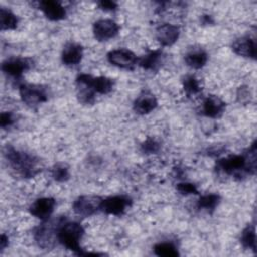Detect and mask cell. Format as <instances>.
<instances>
[{
  "mask_svg": "<svg viewBox=\"0 0 257 257\" xmlns=\"http://www.w3.org/2000/svg\"><path fill=\"white\" fill-rule=\"evenodd\" d=\"M216 170L239 178L245 174H254L256 170V143L254 142L245 154L231 155L218 160Z\"/></svg>",
  "mask_w": 257,
  "mask_h": 257,
  "instance_id": "cell-1",
  "label": "cell"
},
{
  "mask_svg": "<svg viewBox=\"0 0 257 257\" xmlns=\"http://www.w3.org/2000/svg\"><path fill=\"white\" fill-rule=\"evenodd\" d=\"M3 155L7 161L9 167L17 174L25 178H31L35 176L39 171L38 160L23 151H19L11 145H6L3 149Z\"/></svg>",
  "mask_w": 257,
  "mask_h": 257,
  "instance_id": "cell-2",
  "label": "cell"
},
{
  "mask_svg": "<svg viewBox=\"0 0 257 257\" xmlns=\"http://www.w3.org/2000/svg\"><path fill=\"white\" fill-rule=\"evenodd\" d=\"M65 221L64 217L47 219L35 228L33 237L39 248L43 250H52L58 242V230Z\"/></svg>",
  "mask_w": 257,
  "mask_h": 257,
  "instance_id": "cell-3",
  "label": "cell"
},
{
  "mask_svg": "<svg viewBox=\"0 0 257 257\" xmlns=\"http://www.w3.org/2000/svg\"><path fill=\"white\" fill-rule=\"evenodd\" d=\"M83 234L84 229L79 223L64 221L58 230V242L77 255H85L79 243Z\"/></svg>",
  "mask_w": 257,
  "mask_h": 257,
  "instance_id": "cell-4",
  "label": "cell"
},
{
  "mask_svg": "<svg viewBox=\"0 0 257 257\" xmlns=\"http://www.w3.org/2000/svg\"><path fill=\"white\" fill-rule=\"evenodd\" d=\"M19 93L22 101L29 106L37 105L48 99L46 88L39 84H21Z\"/></svg>",
  "mask_w": 257,
  "mask_h": 257,
  "instance_id": "cell-5",
  "label": "cell"
},
{
  "mask_svg": "<svg viewBox=\"0 0 257 257\" xmlns=\"http://www.w3.org/2000/svg\"><path fill=\"white\" fill-rule=\"evenodd\" d=\"M102 200L100 197L93 195L80 196L73 202L72 209L80 217H90L100 210Z\"/></svg>",
  "mask_w": 257,
  "mask_h": 257,
  "instance_id": "cell-6",
  "label": "cell"
},
{
  "mask_svg": "<svg viewBox=\"0 0 257 257\" xmlns=\"http://www.w3.org/2000/svg\"><path fill=\"white\" fill-rule=\"evenodd\" d=\"M131 205L132 199L126 196H111L102 200L100 205V211L108 215L120 216Z\"/></svg>",
  "mask_w": 257,
  "mask_h": 257,
  "instance_id": "cell-7",
  "label": "cell"
},
{
  "mask_svg": "<svg viewBox=\"0 0 257 257\" xmlns=\"http://www.w3.org/2000/svg\"><path fill=\"white\" fill-rule=\"evenodd\" d=\"M107 60L114 66L124 69H133L138 63L137 55L125 48L111 50L107 53Z\"/></svg>",
  "mask_w": 257,
  "mask_h": 257,
  "instance_id": "cell-8",
  "label": "cell"
},
{
  "mask_svg": "<svg viewBox=\"0 0 257 257\" xmlns=\"http://www.w3.org/2000/svg\"><path fill=\"white\" fill-rule=\"evenodd\" d=\"M31 60L23 57H10L2 62V71L10 77L18 79L31 67Z\"/></svg>",
  "mask_w": 257,
  "mask_h": 257,
  "instance_id": "cell-9",
  "label": "cell"
},
{
  "mask_svg": "<svg viewBox=\"0 0 257 257\" xmlns=\"http://www.w3.org/2000/svg\"><path fill=\"white\" fill-rule=\"evenodd\" d=\"M76 83L88 84L95 92L100 94H107L112 90L113 80L106 76L93 77L89 74L81 73L76 77Z\"/></svg>",
  "mask_w": 257,
  "mask_h": 257,
  "instance_id": "cell-10",
  "label": "cell"
},
{
  "mask_svg": "<svg viewBox=\"0 0 257 257\" xmlns=\"http://www.w3.org/2000/svg\"><path fill=\"white\" fill-rule=\"evenodd\" d=\"M118 24L111 19H99L93 24V35L98 41H106L117 35Z\"/></svg>",
  "mask_w": 257,
  "mask_h": 257,
  "instance_id": "cell-11",
  "label": "cell"
},
{
  "mask_svg": "<svg viewBox=\"0 0 257 257\" xmlns=\"http://www.w3.org/2000/svg\"><path fill=\"white\" fill-rule=\"evenodd\" d=\"M55 200L53 198L49 197H44V198H39L35 200L32 205L29 207V212L32 216L45 221L50 218L51 214L54 211L55 207Z\"/></svg>",
  "mask_w": 257,
  "mask_h": 257,
  "instance_id": "cell-12",
  "label": "cell"
},
{
  "mask_svg": "<svg viewBox=\"0 0 257 257\" xmlns=\"http://www.w3.org/2000/svg\"><path fill=\"white\" fill-rule=\"evenodd\" d=\"M156 36L163 46H171L178 40L180 29L174 24L164 23L157 28Z\"/></svg>",
  "mask_w": 257,
  "mask_h": 257,
  "instance_id": "cell-13",
  "label": "cell"
},
{
  "mask_svg": "<svg viewBox=\"0 0 257 257\" xmlns=\"http://www.w3.org/2000/svg\"><path fill=\"white\" fill-rule=\"evenodd\" d=\"M233 51L243 57L256 58V42L250 36H243L236 39L232 44Z\"/></svg>",
  "mask_w": 257,
  "mask_h": 257,
  "instance_id": "cell-14",
  "label": "cell"
},
{
  "mask_svg": "<svg viewBox=\"0 0 257 257\" xmlns=\"http://www.w3.org/2000/svg\"><path fill=\"white\" fill-rule=\"evenodd\" d=\"M226 103L216 95H208L203 102V113L211 118H217L223 114Z\"/></svg>",
  "mask_w": 257,
  "mask_h": 257,
  "instance_id": "cell-15",
  "label": "cell"
},
{
  "mask_svg": "<svg viewBox=\"0 0 257 257\" xmlns=\"http://www.w3.org/2000/svg\"><path fill=\"white\" fill-rule=\"evenodd\" d=\"M82 55H83L82 46L78 43L69 42L64 46L62 50L61 60L65 65L72 66L80 62Z\"/></svg>",
  "mask_w": 257,
  "mask_h": 257,
  "instance_id": "cell-16",
  "label": "cell"
},
{
  "mask_svg": "<svg viewBox=\"0 0 257 257\" xmlns=\"http://www.w3.org/2000/svg\"><path fill=\"white\" fill-rule=\"evenodd\" d=\"M39 8L50 20H61L65 17L66 11L64 7L58 2L53 0H44L39 2Z\"/></svg>",
  "mask_w": 257,
  "mask_h": 257,
  "instance_id": "cell-17",
  "label": "cell"
},
{
  "mask_svg": "<svg viewBox=\"0 0 257 257\" xmlns=\"http://www.w3.org/2000/svg\"><path fill=\"white\" fill-rule=\"evenodd\" d=\"M158 105L156 96L150 92H143L134 102V109L139 114H147L153 111Z\"/></svg>",
  "mask_w": 257,
  "mask_h": 257,
  "instance_id": "cell-18",
  "label": "cell"
},
{
  "mask_svg": "<svg viewBox=\"0 0 257 257\" xmlns=\"http://www.w3.org/2000/svg\"><path fill=\"white\" fill-rule=\"evenodd\" d=\"M208 60V54L202 47H192L185 54L186 63L195 69L202 68Z\"/></svg>",
  "mask_w": 257,
  "mask_h": 257,
  "instance_id": "cell-19",
  "label": "cell"
},
{
  "mask_svg": "<svg viewBox=\"0 0 257 257\" xmlns=\"http://www.w3.org/2000/svg\"><path fill=\"white\" fill-rule=\"evenodd\" d=\"M164 59L165 54L162 50H154L138 59V62L146 70H157L164 62Z\"/></svg>",
  "mask_w": 257,
  "mask_h": 257,
  "instance_id": "cell-20",
  "label": "cell"
},
{
  "mask_svg": "<svg viewBox=\"0 0 257 257\" xmlns=\"http://www.w3.org/2000/svg\"><path fill=\"white\" fill-rule=\"evenodd\" d=\"M77 84V98L82 104H93L95 101V91L88 85L84 83Z\"/></svg>",
  "mask_w": 257,
  "mask_h": 257,
  "instance_id": "cell-21",
  "label": "cell"
},
{
  "mask_svg": "<svg viewBox=\"0 0 257 257\" xmlns=\"http://www.w3.org/2000/svg\"><path fill=\"white\" fill-rule=\"evenodd\" d=\"M220 196L217 194H207L204 196H201L200 199L197 202L198 209L206 210L208 212H213L215 208L220 203Z\"/></svg>",
  "mask_w": 257,
  "mask_h": 257,
  "instance_id": "cell-22",
  "label": "cell"
},
{
  "mask_svg": "<svg viewBox=\"0 0 257 257\" xmlns=\"http://www.w3.org/2000/svg\"><path fill=\"white\" fill-rule=\"evenodd\" d=\"M240 242L244 248L253 250L256 252V234H255V227L248 225L241 233Z\"/></svg>",
  "mask_w": 257,
  "mask_h": 257,
  "instance_id": "cell-23",
  "label": "cell"
},
{
  "mask_svg": "<svg viewBox=\"0 0 257 257\" xmlns=\"http://www.w3.org/2000/svg\"><path fill=\"white\" fill-rule=\"evenodd\" d=\"M0 23L2 30L14 29L18 24V17L10 10L2 7L0 9Z\"/></svg>",
  "mask_w": 257,
  "mask_h": 257,
  "instance_id": "cell-24",
  "label": "cell"
},
{
  "mask_svg": "<svg viewBox=\"0 0 257 257\" xmlns=\"http://www.w3.org/2000/svg\"><path fill=\"white\" fill-rule=\"evenodd\" d=\"M154 252L158 256L162 257H177L179 256V252L176 246L170 242H162L158 243L154 246Z\"/></svg>",
  "mask_w": 257,
  "mask_h": 257,
  "instance_id": "cell-25",
  "label": "cell"
},
{
  "mask_svg": "<svg viewBox=\"0 0 257 257\" xmlns=\"http://www.w3.org/2000/svg\"><path fill=\"white\" fill-rule=\"evenodd\" d=\"M183 88L188 96L195 95L202 90L199 80L194 75H186L184 77Z\"/></svg>",
  "mask_w": 257,
  "mask_h": 257,
  "instance_id": "cell-26",
  "label": "cell"
},
{
  "mask_svg": "<svg viewBox=\"0 0 257 257\" xmlns=\"http://www.w3.org/2000/svg\"><path fill=\"white\" fill-rule=\"evenodd\" d=\"M51 175L57 182H66L69 179L68 167L63 163H58L51 169Z\"/></svg>",
  "mask_w": 257,
  "mask_h": 257,
  "instance_id": "cell-27",
  "label": "cell"
},
{
  "mask_svg": "<svg viewBox=\"0 0 257 257\" xmlns=\"http://www.w3.org/2000/svg\"><path fill=\"white\" fill-rule=\"evenodd\" d=\"M141 150L145 154H156L160 150V144L153 138H148L141 146Z\"/></svg>",
  "mask_w": 257,
  "mask_h": 257,
  "instance_id": "cell-28",
  "label": "cell"
},
{
  "mask_svg": "<svg viewBox=\"0 0 257 257\" xmlns=\"http://www.w3.org/2000/svg\"><path fill=\"white\" fill-rule=\"evenodd\" d=\"M177 191L182 195H191V194L197 195V194H199L196 185L193 183H188V182L179 183L177 185Z\"/></svg>",
  "mask_w": 257,
  "mask_h": 257,
  "instance_id": "cell-29",
  "label": "cell"
},
{
  "mask_svg": "<svg viewBox=\"0 0 257 257\" xmlns=\"http://www.w3.org/2000/svg\"><path fill=\"white\" fill-rule=\"evenodd\" d=\"M15 121L14 114L11 111H4L0 116V125L2 128H6L11 126Z\"/></svg>",
  "mask_w": 257,
  "mask_h": 257,
  "instance_id": "cell-30",
  "label": "cell"
},
{
  "mask_svg": "<svg viewBox=\"0 0 257 257\" xmlns=\"http://www.w3.org/2000/svg\"><path fill=\"white\" fill-rule=\"evenodd\" d=\"M250 91L248 89V87L246 86H242L238 89V92H237V97H238V100L240 102H247L250 98Z\"/></svg>",
  "mask_w": 257,
  "mask_h": 257,
  "instance_id": "cell-31",
  "label": "cell"
},
{
  "mask_svg": "<svg viewBox=\"0 0 257 257\" xmlns=\"http://www.w3.org/2000/svg\"><path fill=\"white\" fill-rule=\"evenodd\" d=\"M97 4H98L99 8H101L102 10H105V11H112L117 8V4L110 0H101Z\"/></svg>",
  "mask_w": 257,
  "mask_h": 257,
  "instance_id": "cell-32",
  "label": "cell"
},
{
  "mask_svg": "<svg viewBox=\"0 0 257 257\" xmlns=\"http://www.w3.org/2000/svg\"><path fill=\"white\" fill-rule=\"evenodd\" d=\"M201 22L204 24V25H211V24H214V19L212 18L211 15H202L201 17Z\"/></svg>",
  "mask_w": 257,
  "mask_h": 257,
  "instance_id": "cell-33",
  "label": "cell"
},
{
  "mask_svg": "<svg viewBox=\"0 0 257 257\" xmlns=\"http://www.w3.org/2000/svg\"><path fill=\"white\" fill-rule=\"evenodd\" d=\"M8 245V237L5 235V234H2L1 235V238H0V249L1 251H3Z\"/></svg>",
  "mask_w": 257,
  "mask_h": 257,
  "instance_id": "cell-34",
  "label": "cell"
}]
</instances>
